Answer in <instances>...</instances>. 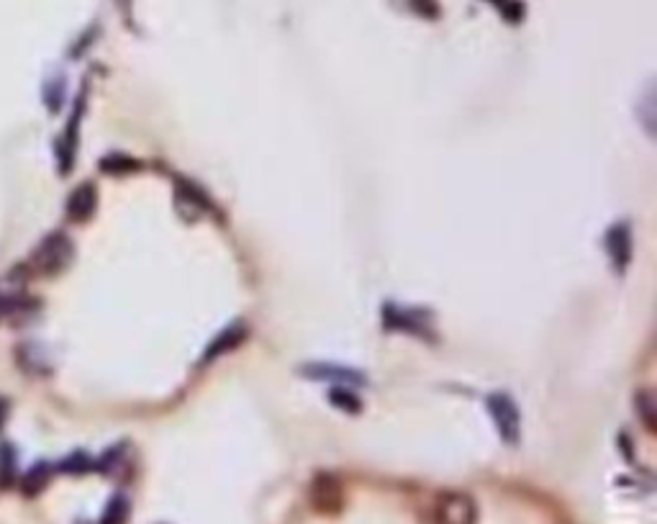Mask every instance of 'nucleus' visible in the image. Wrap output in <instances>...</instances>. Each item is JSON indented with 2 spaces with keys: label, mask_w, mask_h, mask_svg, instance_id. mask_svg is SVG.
I'll use <instances>...</instances> for the list:
<instances>
[{
  "label": "nucleus",
  "mask_w": 657,
  "mask_h": 524,
  "mask_svg": "<svg viewBox=\"0 0 657 524\" xmlns=\"http://www.w3.org/2000/svg\"><path fill=\"white\" fill-rule=\"evenodd\" d=\"M301 373H306V378H313V380H345V383H365L362 373L357 370H349V368H342V365H327V362H311V365H304Z\"/></svg>",
  "instance_id": "nucleus-10"
},
{
  "label": "nucleus",
  "mask_w": 657,
  "mask_h": 524,
  "mask_svg": "<svg viewBox=\"0 0 657 524\" xmlns=\"http://www.w3.org/2000/svg\"><path fill=\"white\" fill-rule=\"evenodd\" d=\"M478 503L462 491H442L431 503V524H475Z\"/></svg>",
  "instance_id": "nucleus-2"
},
{
  "label": "nucleus",
  "mask_w": 657,
  "mask_h": 524,
  "mask_svg": "<svg viewBox=\"0 0 657 524\" xmlns=\"http://www.w3.org/2000/svg\"><path fill=\"white\" fill-rule=\"evenodd\" d=\"M606 252L611 257V265H614L616 273H624L627 265L632 262V231L629 224H614L609 234H606Z\"/></svg>",
  "instance_id": "nucleus-5"
},
{
  "label": "nucleus",
  "mask_w": 657,
  "mask_h": 524,
  "mask_svg": "<svg viewBox=\"0 0 657 524\" xmlns=\"http://www.w3.org/2000/svg\"><path fill=\"white\" fill-rule=\"evenodd\" d=\"M126 520H129V499L119 494V496H113L108 502V506H105L101 524H123Z\"/></svg>",
  "instance_id": "nucleus-16"
},
{
  "label": "nucleus",
  "mask_w": 657,
  "mask_h": 524,
  "mask_svg": "<svg viewBox=\"0 0 657 524\" xmlns=\"http://www.w3.org/2000/svg\"><path fill=\"white\" fill-rule=\"evenodd\" d=\"M386 327L390 329H403V332H424V321L419 319V314L413 312H406V309H395L390 306L386 309Z\"/></svg>",
  "instance_id": "nucleus-11"
},
{
  "label": "nucleus",
  "mask_w": 657,
  "mask_h": 524,
  "mask_svg": "<svg viewBox=\"0 0 657 524\" xmlns=\"http://www.w3.org/2000/svg\"><path fill=\"white\" fill-rule=\"evenodd\" d=\"M246 339V327L245 324H229L226 329H221L219 335L211 339V345L204 350V355H201V365H208V362H213V360H219V357L229 355V353H234L242 342Z\"/></svg>",
  "instance_id": "nucleus-6"
},
{
  "label": "nucleus",
  "mask_w": 657,
  "mask_h": 524,
  "mask_svg": "<svg viewBox=\"0 0 657 524\" xmlns=\"http://www.w3.org/2000/svg\"><path fill=\"white\" fill-rule=\"evenodd\" d=\"M308 502L319 514L334 517L345 509V486L334 473H316L308 486Z\"/></svg>",
  "instance_id": "nucleus-3"
},
{
  "label": "nucleus",
  "mask_w": 657,
  "mask_h": 524,
  "mask_svg": "<svg viewBox=\"0 0 657 524\" xmlns=\"http://www.w3.org/2000/svg\"><path fill=\"white\" fill-rule=\"evenodd\" d=\"M52 478V468L46 465V462H39L37 468H31L29 473H26V478H23V496H29V499H34V496H39L41 491L46 488V483Z\"/></svg>",
  "instance_id": "nucleus-12"
},
{
  "label": "nucleus",
  "mask_w": 657,
  "mask_h": 524,
  "mask_svg": "<svg viewBox=\"0 0 657 524\" xmlns=\"http://www.w3.org/2000/svg\"><path fill=\"white\" fill-rule=\"evenodd\" d=\"M139 168L137 160L131 157H123V154H108L105 160H101L103 172H111V175H121V172H134Z\"/></svg>",
  "instance_id": "nucleus-17"
},
{
  "label": "nucleus",
  "mask_w": 657,
  "mask_h": 524,
  "mask_svg": "<svg viewBox=\"0 0 657 524\" xmlns=\"http://www.w3.org/2000/svg\"><path fill=\"white\" fill-rule=\"evenodd\" d=\"M90 468H93V461H90L85 453H75V455H70V458L60 465V470H64V473H75V476H80V473L90 470Z\"/></svg>",
  "instance_id": "nucleus-18"
},
{
  "label": "nucleus",
  "mask_w": 657,
  "mask_h": 524,
  "mask_svg": "<svg viewBox=\"0 0 657 524\" xmlns=\"http://www.w3.org/2000/svg\"><path fill=\"white\" fill-rule=\"evenodd\" d=\"M175 201H178V209L180 213H187V219H198L208 211V198H205L201 190L195 186H190L187 180H178L175 186Z\"/></svg>",
  "instance_id": "nucleus-9"
},
{
  "label": "nucleus",
  "mask_w": 657,
  "mask_h": 524,
  "mask_svg": "<svg viewBox=\"0 0 657 524\" xmlns=\"http://www.w3.org/2000/svg\"><path fill=\"white\" fill-rule=\"evenodd\" d=\"M328 401H331V406H337L345 414H360L362 412V401H360V396L354 391H349V388H331Z\"/></svg>",
  "instance_id": "nucleus-14"
},
{
  "label": "nucleus",
  "mask_w": 657,
  "mask_h": 524,
  "mask_svg": "<svg viewBox=\"0 0 657 524\" xmlns=\"http://www.w3.org/2000/svg\"><path fill=\"white\" fill-rule=\"evenodd\" d=\"M16 483V453L11 445H0V491H8Z\"/></svg>",
  "instance_id": "nucleus-13"
},
{
  "label": "nucleus",
  "mask_w": 657,
  "mask_h": 524,
  "mask_svg": "<svg viewBox=\"0 0 657 524\" xmlns=\"http://www.w3.org/2000/svg\"><path fill=\"white\" fill-rule=\"evenodd\" d=\"M488 412H491L493 424L501 435V440L506 445H516L519 442V406L513 403L509 394H491L488 396Z\"/></svg>",
  "instance_id": "nucleus-4"
},
{
  "label": "nucleus",
  "mask_w": 657,
  "mask_h": 524,
  "mask_svg": "<svg viewBox=\"0 0 657 524\" xmlns=\"http://www.w3.org/2000/svg\"><path fill=\"white\" fill-rule=\"evenodd\" d=\"M3 314H5V301L0 298V316H3Z\"/></svg>",
  "instance_id": "nucleus-19"
},
{
  "label": "nucleus",
  "mask_w": 657,
  "mask_h": 524,
  "mask_svg": "<svg viewBox=\"0 0 657 524\" xmlns=\"http://www.w3.org/2000/svg\"><path fill=\"white\" fill-rule=\"evenodd\" d=\"M96 209H98V190L93 183H82L67 198V219L72 224H85L87 219H93Z\"/></svg>",
  "instance_id": "nucleus-7"
},
{
  "label": "nucleus",
  "mask_w": 657,
  "mask_h": 524,
  "mask_svg": "<svg viewBox=\"0 0 657 524\" xmlns=\"http://www.w3.org/2000/svg\"><path fill=\"white\" fill-rule=\"evenodd\" d=\"M80 116H82V96L78 98L75 113H72V119H70V124H67V131H64V137H62L60 145H57V157H60L62 175H67L70 168H72V162H75V149H78V124H80Z\"/></svg>",
  "instance_id": "nucleus-8"
},
{
  "label": "nucleus",
  "mask_w": 657,
  "mask_h": 524,
  "mask_svg": "<svg viewBox=\"0 0 657 524\" xmlns=\"http://www.w3.org/2000/svg\"><path fill=\"white\" fill-rule=\"evenodd\" d=\"M75 257V245L64 231H52L39 242V247L34 250L29 265L39 275H57L62 273Z\"/></svg>",
  "instance_id": "nucleus-1"
},
{
  "label": "nucleus",
  "mask_w": 657,
  "mask_h": 524,
  "mask_svg": "<svg viewBox=\"0 0 657 524\" xmlns=\"http://www.w3.org/2000/svg\"><path fill=\"white\" fill-rule=\"evenodd\" d=\"M635 409H636V414H639V420H642V424L647 427V432H655L657 409H655V399H653V394H650V391H639V394H636Z\"/></svg>",
  "instance_id": "nucleus-15"
}]
</instances>
